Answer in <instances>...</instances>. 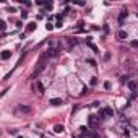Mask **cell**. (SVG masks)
Segmentation results:
<instances>
[{
	"mask_svg": "<svg viewBox=\"0 0 138 138\" xmlns=\"http://www.w3.org/2000/svg\"><path fill=\"white\" fill-rule=\"evenodd\" d=\"M34 29H36V23L31 21V23L28 25V28H26V34H28V33H31V31H34Z\"/></svg>",
	"mask_w": 138,
	"mask_h": 138,
	"instance_id": "obj_9",
	"label": "cell"
},
{
	"mask_svg": "<svg viewBox=\"0 0 138 138\" xmlns=\"http://www.w3.org/2000/svg\"><path fill=\"white\" fill-rule=\"evenodd\" d=\"M36 89H38V91H39L41 94H42V93L46 91V88H44V85H42V83H36Z\"/></svg>",
	"mask_w": 138,
	"mask_h": 138,
	"instance_id": "obj_11",
	"label": "cell"
},
{
	"mask_svg": "<svg viewBox=\"0 0 138 138\" xmlns=\"http://www.w3.org/2000/svg\"><path fill=\"white\" fill-rule=\"evenodd\" d=\"M128 88L132 89V91H135V89H136V83H135V81H130V83H128Z\"/></svg>",
	"mask_w": 138,
	"mask_h": 138,
	"instance_id": "obj_15",
	"label": "cell"
},
{
	"mask_svg": "<svg viewBox=\"0 0 138 138\" xmlns=\"http://www.w3.org/2000/svg\"><path fill=\"white\" fill-rule=\"evenodd\" d=\"M65 128H63V125H55V127H54V132H55V133H62Z\"/></svg>",
	"mask_w": 138,
	"mask_h": 138,
	"instance_id": "obj_13",
	"label": "cell"
},
{
	"mask_svg": "<svg viewBox=\"0 0 138 138\" xmlns=\"http://www.w3.org/2000/svg\"><path fill=\"white\" fill-rule=\"evenodd\" d=\"M127 15H128V11H127V10H122V11H120V15H119V23H120V25L124 23L125 18H127Z\"/></svg>",
	"mask_w": 138,
	"mask_h": 138,
	"instance_id": "obj_5",
	"label": "cell"
},
{
	"mask_svg": "<svg viewBox=\"0 0 138 138\" xmlns=\"http://www.w3.org/2000/svg\"><path fill=\"white\" fill-rule=\"evenodd\" d=\"M46 29H47V31H52V29H54V25H52V23H47V25H46Z\"/></svg>",
	"mask_w": 138,
	"mask_h": 138,
	"instance_id": "obj_17",
	"label": "cell"
},
{
	"mask_svg": "<svg viewBox=\"0 0 138 138\" xmlns=\"http://www.w3.org/2000/svg\"><path fill=\"white\" fill-rule=\"evenodd\" d=\"M5 29H7V23L3 20H0V31H5Z\"/></svg>",
	"mask_w": 138,
	"mask_h": 138,
	"instance_id": "obj_14",
	"label": "cell"
},
{
	"mask_svg": "<svg viewBox=\"0 0 138 138\" xmlns=\"http://www.w3.org/2000/svg\"><path fill=\"white\" fill-rule=\"evenodd\" d=\"M11 57V52L10 50H3L2 54H0V59H3V60H7V59Z\"/></svg>",
	"mask_w": 138,
	"mask_h": 138,
	"instance_id": "obj_8",
	"label": "cell"
},
{
	"mask_svg": "<svg viewBox=\"0 0 138 138\" xmlns=\"http://www.w3.org/2000/svg\"><path fill=\"white\" fill-rule=\"evenodd\" d=\"M55 54H57V47H55V46H50L49 49H47V52H46L44 57H54Z\"/></svg>",
	"mask_w": 138,
	"mask_h": 138,
	"instance_id": "obj_3",
	"label": "cell"
},
{
	"mask_svg": "<svg viewBox=\"0 0 138 138\" xmlns=\"http://www.w3.org/2000/svg\"><path fill=\"white\" fill-rule=\"evenodd\" d=\"M104 88H106V89H109V88H111V83H109V81H106V83H104Z\"/></svg>",
	"mask_w": 138,
	"mask_h": 138,
	"instance_id": "obj_20",
	"label": "cell"
},
{
	"mask_svg": "<svg viewBox=\"0 0 138 138\" xmlns=\"http://www.w3.org/2000/svg\"><path fill=\"white\" fill-rule=\"evenodd\" d=\"M88 46H89V47H91V49H93L94 52H98V47H96L94 44H91V42H88Z\"/></svg>",
	"mask_w": 138,
	"mask_h": 138,
	"instance_id": "obj_18",
	"label": "cell"
},
{
	"mask_svg": "<svg viewBox=\"0 0 138 138\" xmlns=\"http://www.w3.org/2000/svg\"><path fill=\"white\" fill-rule=\"evenodd\" d=\"M18 111H20V112H29L31 107H29V106H18Z\"/></svg>",
	"mask_w": 138,
	"mask_h": 138,
	"instance_id": "obj_12",
	"label": "cell"
},
{
	"mask_svg": "<svg viewBox=\"0 0 138 138\" xmlns=\"http://www.w3.org/2000/svg\"><path fill=\"white\" fill-rule=\"evenodd\" d=\"M117 38L120 41H125V39H128V34H127V31H119L117 33Z\"/></svg>",
	"mask_w": 138,
	"mask_h": 138,
	"instance_id": "obj_6",
	"label": "cell"
},
{
	"mask_svg": "<svg viewBox=\"0 0 138 138\" xmlns=\"http://www.w3.org/2000/svg\"><path fill=\"white\" fill-rule=\"evenodd\" d=\"M50 104L52 106H60L62 104V99L60 98H54V99H50Z\"/></svg>",
	"mask_w": 138,
	"mask_h": 138,
	"instance_id": "obj_10",
	"label": "cell"
},
{
	"mask_svg": "<svg viewBox=\"0 0 138 138\" xmlns=\"http://www.w3.org/2000/svg\"><path fill=\"white\" fill-rule=\"evenodd\" d=\"M21 18H28V13H26V11H21Z\"/></svg>",
	"mask_w": 138,
	"mask_h": 138,
	"instance_id": "obj_22",
	"label": "cell"
},
{
	"mask_svg": "<svg viewBox=\"0 0 138 138\" xmlns=\"http://www.w3.org/2000/svg\"><path fill=\"white\" fill-rule=\"evenodd\" d=\"M89 85H91V86H96V85H98V78L93 76V78H91V81H89Z\"/></svg>",
	"mask_w": 138,
	"mask_h": 138,
	"instance_id": "obj_16",
	"label": "cell"
},
{
	"mask_svg": "<svg viewBox=\"0 0 138 138\" xmlns=\"http://www.w3.org/2000/svg\"><path fill=\"white\" fill-rule=\"evenodd\" d=\"M88 124H89V127H98V119H96V115H89Z\"/></svg>",
	"mask_w": 138,
	"mask_h": 138,
	"instance_id": "obj_4",
	"label": "cell"
},
{
	"mask_svg": "<svg viewBox=\"0 0 138 138\" xmlns=\"http://www.w3.org/2000/svg\"><path fill=\"white\" fill-rule=\"evenodd\" d=\"M55 26H57V28H62V20H59V21H57V25H55ZM55 26H54V28H55Z\"/></svg>",
	"mask_w": 138,
	"mask_h": 138,
	"instance_id": "obj_19",
	"label": "cell"
},
{
	"mask_svg": "<svg viewBox=\"0 0 138 138\" xmlns=\"http://www.w3.org/2000/svg\"><path fill=\"white\" fill-rule=\"evenodd\" d=\"M112 115H114L112 107H104L103 111H99V117L101 119H107V117H112Z\"/></svg>",
	"mask_w": 138,
	"mask_h": 138,
	"instance_id": "obj_1",
	"label": "cell"
},
{
	"mask_svg": "<svg viewBox=\"0 0 138 138\" xmlns=\"http://www.w3.org/2000/svg\"><path fill=\"white\" fill-rule=\"evenodd\" d=\"M88 63H89V65H93V67H96V62H94V60H91V59L88 60Z\"/></svg>",
	"mask_w": 138,
	"mask_h": 138,
	"instance_id": "obj_21",
	"label": "cell"
},
{
	"mask_svg": "<svg viewBox=\"0 0 138 138\" xmlns=\"http://www.w3.org/2000/svg\"><path fill=\"white\" fill-rule=\"evenodd\" d=\"M80 130L83 132V135H85V136H88V138H99V135L96 133V132H91V130H88L86 127H81Z\"/></svg>",
	"mask_w": 138,
	"mask_h": 138,
	"instance_id": "obj_2",
	"label": "cell"
},
{
	"mask_svg": "<svg viewBox=\"0 0 138 138\" xmlns=\"http://www.w3.org/2000/svg\"><path fill=\"white\" fill-rule=\"evenodd\" d=\"M42 70H44V65H42V63H39V67L36 68V71L33 73V78H38V76H39V73H41Z\"/></svg>",
	"mask_w": 138,
	"mask_h": 138,
	"instance_id": "obj_7",
	"label": "cell"
}]
</instances>
